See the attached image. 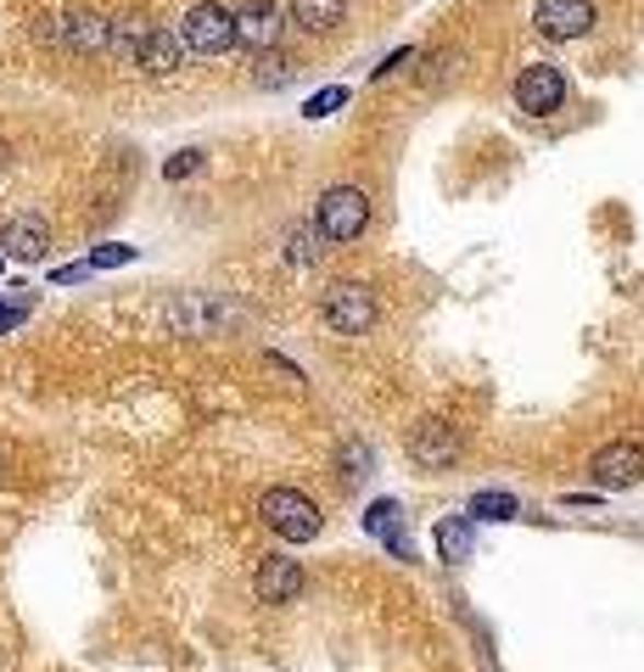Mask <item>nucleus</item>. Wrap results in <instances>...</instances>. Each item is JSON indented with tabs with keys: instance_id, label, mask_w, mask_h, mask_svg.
Returning a JSON list of instances; mask_svg holds the SVG:
<instances>
[{
	"instance_id": "nucleus-1",
	"label": "nucleus",
	"mask_w": 644,
	"mask_h": 672,
	"mask_svg": "<svg viewBox=\"0 0 644 672\" xmlns=\"http://www.w3.org/2000/svg\"><path fill=\"white\" fill-rule=\"evenodd\" d=\"M370 230V197L359 185H325L320 190V208H314V235L331 247H348Z\"/></svg>"
},
{
	"instance_id": "nucleus-2",
	"label": "nucleus",
	"mask_w": 644,
	"mask_h": 672,
	"mask_svg": "<svg viewBox=\"0 0 644 672\" xmlns=\"http://www.w3.org/2000/svg\"><path fill=\"white\" fill-rule=\"evenodd\" d=\"M258 515H264L269 533L286 538V544H309V538H320V526H325L320 505L309 494H297V488H264Z\"/></svg>"
},
{
	"instance_id": "nucleus-3",
	"label": "nucleus",
	"mask_w": 644,
	"mask_h": 672,
	"mask_svg": "<svg viewBox=\"0 0 644 672\" xmlns=\"http://www.w3.org/2000/svg\"><path fill=\"white\" fill-rule=\"evenodd\" d=\"M320 320L336 336H365L381 320V303H376V292L365 280H336V286H325V298H320Z\"/></svg>"
},
{
	"instance_id": "nucleus-4",
	"label": "nucleus",
	"mask_w": 644,
	"mask_h": 672,
	"mask_svg": "<svg viewBox=\"0 0 644 672\" xmlns=\"http://www.w3.org/2000/svg\"><path fill=\"white\" fill-rule=\"evenodd\" d=\"M180 45L191 57H225L235 45V18L230 7H219V0H196V7L185 12L180 23Z\"/></svg>"
},
{
	"instance_id": "nucleus-5",
	"label": "nucleus",
	"mask_w": 644,
	"mask_h": 672,
	"mask_svg": "<svg viewBox=\"0 0 644 672\" xmlns=\"http://www.w3.org/2000/svg\"><path fill=\"white\" fill-rule=\"evenodd\" d=\"M235 18V45L246 57H269V51H280V39H286V12L275 7V0H246L241 12H230Z\"/></svg>"
},
{
	"instance_id": "nucleus-6",
	"label": "nucleus",
	"mask_w": 644,
	"mask_h": 672,
	"mask_svg": "<svg viewBox=\"0 0 644 672\" xmlns=\"http://www.w3.org/2000/svg\"><path fill=\"white\" fill-rule=\"evenodd\" d=\"M404 454H410L415 471H449V465L465 454V438H460L449 420H421V426H410Z\"/></svg>"
},
{
	"instance_id": "nucleus-7",
	"label": "nucleus",
	"mask_w": 644,
	"mask_h": 672,
	"mask_svg": "<svg viewBox=\"0 0 644 672\" xmlns=\"http://www.w3.org/2000/svg\"><path fill=\"white\" fill-rule=\"evenodd\" d=\"M516 107H521L527 118H550V113H561V107H566V73H561L555 62H532V68H521V73H516Z\"/></svg>"
},
{
	"instance_id": "nucleus-8",
	"label": "nucleus",
	"mask_w": 644,
	"mask_h": 672,
	"mask_svg": "<svg viewBox=\"0 0 644 672\" xmlns=\"http://www.w3.org/2000/svg\"><path fill=\"white\" fill-rule=\"evenodd\" d=\"M600 12H594V0H538L532 7V28L543 39H588Z\"/></svg>"
},
{
	"instance_id": "nucleus-9",
	"label": "nucleus",
	"mask_w": 644,
	"mask_h": 672,
	"mask_svg": "<svg viewBox=\"0 0 644 672\" xmlns=\"http://www.w3.org/2000/svg\"><path fill=\"white\" fill-rule=\"evenodd\" d=\"M588 476L600 494H622V488H639L644 483V449L639 443H606L600 454L588 460Z\"/></svg>"
},
{
	"instance_id": "nucleus-10",
	"label": "nucleus",
	"mask_w": 644,
	"mask_h": 672,
	"mask_svg": "<svg viewBox=\"0 0 644 672\" xmlns=\"http://www.w3.org/2000/svg\"><path fill=\"white\" fill-rule=\"evenodd\" d=\"M39 34L51 39V45H62V51H79V57L107 51V18H95V12H68V18H51Z\"/></svg>"
},
{
	"instance_id": "nucleus-11",
	"label": "nucleus",
	"mask_w": 644,
	"mask_h": 672,
	"mask_svg": "<svg viewBox=\"0 0 644 672\" xmlns=\"http://www.w3.org/2000/svg\"><path fill=\"white\" fill-rule=\"evenodd\" d=\"M365 533H370L376 544H387L399 560H415L410 515H404V505H399V499H370V510H365Z\"/></svg>"
},
{
	"instance_id": "nucleus-12",
	"label": "nucleus",
	"mask_w": 644,
	"mask_h": 672,
	"mask_svg": "<svg viewBox=\"0 0 644 672\" xmlns=\"http://www.w3.org/2000/svg\"><path fill=\"white\" fill-rule=\"evenodd\" d=\"M180 57H185L180 34H169L163 23H146V34H140V45H135V62H129V68L152 73V79H169V73H180Z\"/></svg>"
},
{
	"instance_id": "nucleus-13",
	"label": "nucleus",
	"mask_w": 644,
	"mask_h": 672,
	"mask_svg": "<svg viewBox=\"0 0 644 672\" xmlns=\"http://www.w3.org/2000/svg\"><path fill=\"white\" fill-rule=\"evenodd\" d=\"M253 589H258L264 605H291L297 594H303V560H291V555H264Z\"/></svg>"
},
{
	"instance_id": "nucleus-14",
	"label": "nucleus",
	"mask_w": 644,
	"mask_h": 672,
	"mask_svg": "<svg viewBox=\"0 0 644 672\" xmlns=\"http://www.w3.org/2000/svg\"><path fill=\"white\" fill-rule=\"evenodd\" d=\"M342 23H348V0H286V28H297V34L325 39Z\"/></svg>"
},
{
	"instance_id": "nucleus-15",
	"label": "nucleus",
	"mask_w": 644,
	"mask_h": 672,
	"mask_svg": "<svg viewBox=\"0 0 644 672\" xmlns=\"http://www.w3.org/2000/svg\"><path fill=\"white\" fill-rule=\"evenodd\" d=\"M432 544H437V555L449 560V566H465L471 549H476V521L471 515H442L432 526Z\"/></svg>"
},
{
	"instance_id": "nucleus-16",
	"label": "nucleus",
	"mask_w": 644,
	"mask_h": 672,
	"mask_svg": "<svg viewBox=\"0 0 644 672\" xmlns=\"http://www.w3.org/2000/svg\"><path fill=\"white\" fill-rule=\"evenodd\" d=\"M0 247H7L18 264H39L45 253H51V230H45L39 219H12L7 235H0Z\"/></svg>"
},
{
	"instance_id": "nucleus-17",
	"label": "nucleus",
	"mask_w": 644,
	"mask_h": 672,
	"mask_svg": "<svg viewBox=\"0 0 644 672\" xmlns=\"http://www.w3.org/2000/svg\"><path fill=\"white\" fill-rule=\"evenodd\" d=\"M465 515H471V521H516V515H521V499L505 494V488H482V494H471Z\"/></svg>"
},
{
	"instance_id": "nucleus-18",
	"label": "nucleus",
	"mask_w": 644,
	"mask_h": 672,
	"mask_svg": "<svg viewBox=\"0 0 644 672\" xmlns=\"http://www.w3.org/2000/svg\"><path fill=\"white\" fill-rule=\"evenodd\" d=\"M297 68H303V62H291L286 51H269V57L253 68V84H258V90H280V84L297 79Z\"/></svg>"
},
{
	"instance_id": "nucleus-19",
	"label": "nucleus",
	"mask_w": 644,
	"mask_h": 672,
	"mask_svg": "<svg viewBox=\"0 0 644 672\" xmlns=\"http://www.w3.org/2000/svg\"><path fill=\"white\" fill-rule=\"evenodd\" d=\"M348 95H354L348 84H325V90H314V95H309V102H303V118H309V124H320V118H331L336 107H348Z\"/></svg>"
},
{
	"instance_id": "nucleus-20",
	"label": "nucleus",
	"mask_w": 644,
	"mask_h": 672,
	"mask_svg": "<svg viewBox=\"0 0 644 672\" xmlns=\"http://www.w3.org/2000/svg\"><path fill=\"white\" fill-rule=\"evenodd\" d=\"M314 258H320V235H314V230H303V224H297V230H286V264L309 269Z\"/></svg>"
},
{
	"instance_id": "nucleus-21",
	"label": "nucleus",
	"mask_w": 644,
	"mask_h": 672,
	"mask_svg": "<svg viewBox=\"0 0 644 672\" xmlns=\"http://www.w3.org/2000/svg\"><path fill=\"white\" fill-rule=\"evenodd\" d=\"M460 73V45H449V51H437V57H426V73H421V84L426 90H442Z\"/></svg>"
},
{
	"instance_id": "nucleus-22",
	"label": "nucleus",
	"mask_w": 644,
	"mask_h": 672,
	"mask_svg": "<svg viewBox=\"0 0 644 672\" xmlns=\"http://www.w3.org/2000/svg\"><path fill=\"white\" fill-rule=\"evenodd\" d=\"M336 476H342V483H365V476H370V449H365V443H342Z\"/></svg>"
},
{
	"instance_id": "nucleus-23",
	"label": "nucleus",
	"mask_w": 644,
	"mask_h": 672,
	"mask_svg": "<svg viewBox=\"0 0 644 672\" xmlns=\"http://www.w3.org/2000/svg\"><path fill=\"white\" fill-rule=\"evenodd\" d=\"M140 253L135 247H124V242H107V247H95L90 253V269H118V264H135Z\"/></svg>"
},
{
	"instance_id": "nucleus-24",
	"label": "nucleus",
	"mask_w": 644,
	"mask_h": 672,
	"mask_svg": "<svg viewBox=\"0 0 644 672\" xmlns=\"http://www.w3.org/2000/svg\"><path fill=\"white\" fill-rule=\"evenodd\" d=\"M203 163H208L203 152H196V147H185V152H174V158L163 163V179H191V174L203 169Z\"/></svg>"
},
{
	"instance_id": "nucleus-25",
	"label": "nucleus",
	"mask_w": 644,
	"mask_h": 672,
	"mask_svg": "<svg viewBox=\"0 0 644 672\" xmlns=\"http://www.w3.org/2000/svg\"><path fill=\"white\" fill-rule=\"evenodd\" d=\"M84 275H90V264H62V269H51L57 286H73V280H84Z\"/></svg>"
},
{
	"instance_id": "nucleus-26",
	"label": "nucleus",
	"mask_w": 644,
	"mask_h": 672,
	"mask_svg": "<svg viewBox=\"0 0 644 672\" xmlns=\"http://www.w3.org/2000/svg\"><path fill=\"white\" fill-rule=\"evenodd\" d=\"M18 320H23V309H0V336H7V331H12Z\"/></svg>"
},
{
	"instance_id": "nucleus-27",
	"label": "nucleus",
	"mask_w": 644,
	"mask_h": 672,
	"mask_svg": "<svg viewBox=\"0 0 644 672\" xmlns=\"http://www.w3.org/2000/svg\"><path fill=\"white\" fill-rule=\"evenodd\" d=\"M0 264H7V253H0Z\"/></svg>"
}]
</instances>
